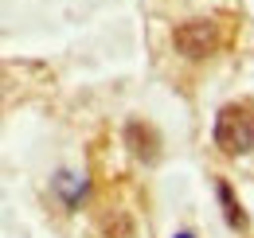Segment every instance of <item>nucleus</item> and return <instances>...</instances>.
Instances as JSON below:
<instances>
[{
  "mask_svg": "<svg viewBox=\"0 0 254 238\" xmlns=\"http://www.w3.org/2000/svg\"><path fill=\"white\" fill-rule=\"evenodd\" d=\"M215 145L231 156L254 149V106L251 102H235V106H223L219 118H215Z\"/></svg>",
  "mask_w": 254,
  "mask_h": 238,
  "instance_id": "nucleus-1",
  "label": "nucleus"
},
{
  "mask_svg": "<svg viewBox=\"0 0 254 238\" xmlns=\"http://www.w3.org/2000/svg\"><path fill=\"white\" fill-rule=\"evenodd\" d=\"M172 43H176L180 55L203 59V55H211V51L219 47V31H215V24H207V20H191V24H184V28H176Z\"/></svg>",
  "mask_w": 254,
  "mask_h": 238,
  "instance_id": "nucleus-2",
  "label": "nucleus"
},
{
  "mask_svg": "<svg viewBox=\"0 0 254 238\" xmlns=\"http://www.w3.org/2000/svg\"><path fill=\"white\" fill-rule=\"evenodd\" d=\"M215 195H219V203H223V215H227V223H231L235 231H243V227H247V215H243V207L235 203V195H231L227 179H219V183H215Z\"/></svg>",
  "mask_w": 254,
  "mask_h": 238,
  "instance_id": "nucleus-3",
  "label": "nucleus"
},
{
  "mask_svg": "<svg viewBox=\"0 0 254 238\" xmlns=\"http://www.w3.org/2000/svg\"><path fill=\"white\" fill-rule=\"evenodd\" d=\"M180 238H191V235H180Z\"/></svg>",
  "mask_w": 254,
  "mask_h": 238,
  "instance_id": "nucleus-4",
  "label": "nucleus"
}]
</instances>
